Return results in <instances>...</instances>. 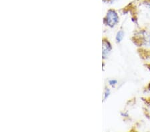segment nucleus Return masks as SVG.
Segmentation results:
<instances>
[{
  "label": "nucleus",
  "mask_w": 150,
  "mask_h": 132,
  "mask_svg": "<svg viewBox=\"0 0 150 132\" xmlns=\"http://www.w3.org/2000/svg\"><path fill=\"white\" fill-rule=\"evenodd\" d=\"M109 90H107L106 91V92H105V99H106V98H107V96H108V94H109Z\"/></svg>",
  "instance_id": "39448f33"
},
{
  "label": "nucleus",
  "mask_w": 150,
  "mask_h": 132,
  "mask_svg": "<svg viewBox=\"0 0 150 132\" xmlns=\"http://www.w3.org/2000/svg\"><path fill=\"white\" fill-rule=\"evenodd\" d=\"M112 49V47H111V45L110 43L108 42H105L103 43V54L104 56H105L106 54H108L109 52L111 51Z\"/></svg>",
  "instance_id": "f03ea898"
},
{
  "label": "nucleus",
  "mask_w": 150,
  "mask_h": 132,
  "mask_svg": "<svg viewBox=\"0 0 150 132\" xmlns=\"http://www.w3.org/2000/svg\"><path fill=\"white\" fill-rule=\"evenodd\" d=\"M123 36H124V33H123L122 30H121L120 32H117V35H116V40H117V42L118 43L122 42L123 38Z\"/></svg>",
  "instance_id": "7ed1b4c3"
},
{
  "label": "nucleus",
  "mask_w": 150,
  "mask_h": 132,
  "mask_svg": "<svg viewBox=\"0 0 150 132\" xmlns=\"http://www.w3.org/2000/svg\"><path fill=\"white\" fill-rule=\"evenodd\" d=\"M105 21H107V24L110 27H113L119 21V17L115 11L110 9L109 10L106 16Z\"/></svg>",
  "instance_id": "f257e3e1"
},
{
  "label": "nucleus",
  "mask_w": 150,
  "mask_h": 132,
  "mask_svg": "<svg viewBox=\"0 0 150 132\" xmlns=\"http://www.w3.org/2000/svg\"><path fill=\"white\" fill-rule=\"evenodd\" d=\"M110 83L111 84V85H115V84L117 83V81L116 80H112L110 81Z\"/></svg>",
  "instance_id": "20e7f679"
}]
</instances>
